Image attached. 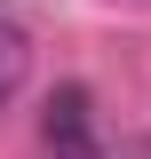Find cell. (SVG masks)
<instances>
[{
    "mask_svg": "<svg viewBox=\"0 0 151 159\" xmlns=\"http://www.w3.org/2000/svg\"><path fill=\"white\" fill-rule=\"evenodd\" d=\"M40 143H48L56 159H72V151H88V143H95V96L80 88V80L48 96V111H40Z\"/></svg>",
    "mask_w": 151,
    "mask_h": 159,
    "instance_id": "6da1fadb",
    "label": "cell"
},
{
    "mask_svg": "<svg viewBox=\"0 0 151 159\" xmlns=\"http://www.w3.org/2000/svg\"><path fill=\"white\" fill-rule=\"evenodd\" d=\"M24 64H32V40H24L16 24H0V103L24 88Z\"/></svg>",
    "mask_w": 151,
    "mask_h": 159,
    "instance_id": "7a4b0ae2",
    "label": "cell"
},
{
    "mask_svg": "<svg viewBox=\"0 0 151 159\" xmlns=\"http://www.w3.org/2000/svg\"><path fill=\"white\" fill-rule=\"evenodd\" d=\"M72 159H112V151H103V143H88V151H72Z\"/></svg>",
    "mask_w": 151,
    "mask_h": 159,
    "instance_id": "3957f363",
    "label": "cell"
}]
</instances>
